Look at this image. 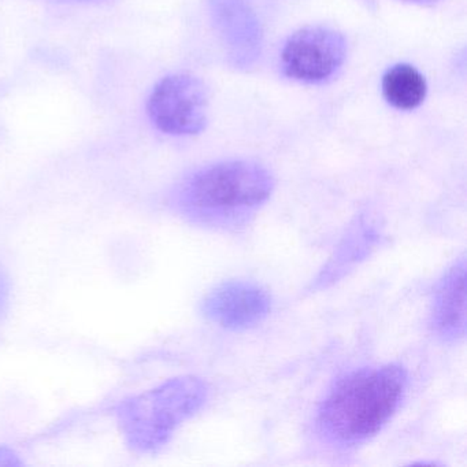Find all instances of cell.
<instances>
[{
  "label": "cell",
  "mask_w": 467,
  "mask_h": 467,
  "mask_svg": "<svg viewBox=\"0 0 467 467\" xmlns=\"http://www.w3.org/2000/svg\"><path fill=\"white\" fill-rule=\"evenodd\" d=\"M272 311V297L253 281L229 280L218 284L202 302V313L223 329H253Z\"/></svg>",
  "instance_id": "obj_6"
},
{
  "label": "cell",
  "mask_w": 467,
  "mask_h": 467,
  "mask_svg": "<svg viewBox=\"0 0 467 467\" xmlns=\"http://www.w3.org/2000/svg\"><path fill=\"white\" fill-rule=\"evenodd\" d=\"M70 2H91V0H70Z\"/></svg>",
  "instance_id": "obj_13"
},
{
  "label": "cell",
  "mask_w": 467,
  "mask_h": 467,
  "mask_svg": "<svg viewBox=\"0 0 467 467\" xmlns=\"http://www.w3.org/2000/svg\"><path fill=\"white\" fill-rule=\"evenodd\" d=\"M466 259H459L439 281L431 308V327L444 341L466 335Z\"/></svg>",
  "instance_id": "obj_7"
},
{
  "label": "cell",
  "mask_w": 467,
  "mask_h": 467,
  "mask_svg": "<svg viewBox=\"0 0 467 467\" xmlns=\"http://www.w3.org/2000/svg\"><path fill=\"white\" fill-rule=\"evenodd\" d=\"M346 56L347 42L338 32L322 26L300 29L284 47V72L302 83H322L340 69Z\"/></svg>",
  "instance_id": "obj_5"
},
{
  "label": "cell",
  "mask_w": 467,
  "mask_h": 467,
  "mask_svg": "<svg viewBox=\"0 0 467 467\" xmlns=\"http://www.w3.org/2000/svg\"><path fill=\"white\" fill-rule=\"evenodd\" d=\"M206 88L198 78L174 75L163 78L149 100V114L155 127L174 136L198 135L207 122Z\"/></svg>",
  "instance_id": "obj_4"
},
{
  "label": "cell",
  "mask_w": 467,
  "mask_h": 467,
  "mask_svg": "<svg viewBox=\"0 0 467 467\" xmlns=\"http://www.w3.org/2000/svg\"><path fill=\"white\" fill-rule=\"evenodd\" d=\"M213 12L234 57L240 64L256 58L259 47L258 23L243 0H213Z\"/></svg>",
  "instance_id": "obj_8"
},
{
  "label": "cell",
  "mask_w": 467,
  "mask_h": 467,
  "mask_svg": "<svg viewBox=\"0 0 467 467\" xmlns=\"http://www.w3.org/2000/svg\"><path fill=\"white\" fill-rule=\"evenodd\" d=\"M275 190L272 173L250 161H229L202 169L177 192L176 204L188 220L212 228L247 223Z\"/></svg>",
  "instance_id": "obj_2"
},
{
  "label": "cell",
  "mask_w": 467,
  "mask_h": 467,
  "mask_svg": "<svg viewBox=\"0 0 467 467\" xmlns=\"http://www.w3.org/2000/svg\"><path fill=\"white\" fill-rule=\"evenodd\" d=\"M376 229L370 223L359 220L347 234L344 242L338 245L335 255L329 259L327 266L321 270L313 289H324L337 283L349 270L354 269L366 258L376 244Z\"/></svg>",
  "instance_id": "obj_9"
},
{
  "label": "cell",
  "mask_w": 467,
  "mask_h": 467,
  "mask_svg": "<svg viewBox=\"0 0 467 467\" xmlns=\"http://www.w3.org/2000/svg\"><path fill=\"white\" fill-rule=\"evenodd\" d=\"M407 373L395 363L351 371L335 382L317 411L319 436L337 448L370 440L400 406Z\"/></svg>",
  "instance_id": "obj_1"
},
{
  "label": "cell",
  "mask_w": 467,
  "mask_h": 467,
  "mask_svg": "<svg viewBox=\"0 0 467 467\" xmlns=\"http://www.w3.org/2000/svg\"><path fill=\"white\" fill-rule=\"evenodd\" d=\"M9 278L6 273L0 267V310L6 305L7 297H9Z\"/></svg>",
  "instance_id": "obj_11"
},
{
  "label": "cell",
  "mask_w": 467,
  "mask_h": 467,
  "mask_svg": "<svg viewBox=\"0 0 467 467\" xmlns=\"http://www.w3.org/2000/svg\"><path fill=\"white\" fill-rule=\"evenodd\" d=\"M15 452L7 448H0V464H16Z\"/></svg>",
  "instance_id": "obj_12"
},
{
  "label": "cell",
  "mask_w": 467,
  "mask_h": 467,
  "mask_svg": "<svg viewBox=\"0 0 467 467\" xmlns=\"http://www.w3.org/2000/svg\"><path fill=\"white\" fill-rule=\"evenodd\" d=\"M385 99L399 110H414L422 105L428 94L425 78L411 65L390 67L382 78Z\"/></svg>",
  "instance_id": "obj_10"
},
{
  "label": "cell",
  "mask_w": 467,
  "mask_h": 467,
  "mask_svg": "<svg viewBox=\"0 0 467 467\" xmlns=\"http://www.w3.org/2000/svg\"><path fill=\"white\" fill-rule=\"evenodd\" d=\"M209 388L196 376H180L125 399L116 409L117 425L130 450L152 453L206 403Z\"/></svg>",
  "instance_id": "obj_3"
}]
</instances>
